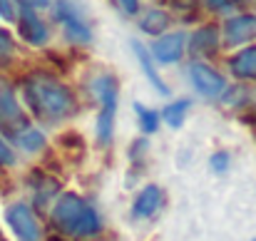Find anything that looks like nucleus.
Instances as JSON below:
<instances>
[{
	"label": "nucleus",
	"instance_id": "1",
	"mask_svg": "<svg viewBox=\"0 0 256 241\" xmlns=\"http://www.w3.org/2000/svg\"><path fill=\"white\" fill-rule=\"evenodd\" d=\"M22 94L32 110L35 117L45 120V122H58L72 114L75 110V97L72 92L62 84L60 80L45 75V72H35L22 82Z\"/></svg>",
	"mask_w": 256,
	"mask_h": 241
},
{
	"label": "nucleus",
	"instance_id": "2",
	"mask_svg": "<svg viewBox=\"0 0 256 241\" xmlns=\"http://www.w3.org/2000/svg\"><path fill=\"white\" fill-rule=\"evenodd\" d=\"M52 222L70 236H92L100 232L97 212L78 194H62L52 206Z\"/></svg>",
	"mask_w": 256,
	"mask_h": 241
},
{
	"label": "nucleus",
	"instance_id": "3",
	"mask_svg": "<svg viewBox=\"0 0 256 241\" xmlns=\"http://www.w3.org/2000/svg\"><path fill=\"white\" fill-rule=\"evenodd\" d=\"M102 110H100V120H97V140L100 144H107L112 140V127H114V114H117V80L112 75H102L92 82Z\"/></svg>",
	"mask_w": 256,
	"mask_h": 241
},
{
	"label": "nucleus",
	"instance_id": "4",
	"mask_svg": "<svg viewBox=\"0 0 256 241\" xmlns=\"http://www.w3.org/2000/svg\"><path fill=\"white\" fill-rule=\"evenodd\" d=\"M55 15L60 20V25L65 28V35L72 40V42H90L92 40V30L82 20L80 10L70 2V0H58L55 2Z\"/></svg>",
	"mask_w": 256,
	"mask_h": 241
},
{
	"label": "nucleus",
	"instance_id": "5",
	"mask_svg": "<svg viewBox=\"0 0 256 241\" xmlns=\"http://www.w3.org/2000/svg\"><path fill=\"white\" fill-rule=\"evenodd\" d=\"M5 216H8L10 229L15 232V236L20 241H40V236H42L40 222L28 204H12Z\"/></svg>",
	"mask_w": 256,
	"mask_h": 241
},
{
	"label": "nucleus",
	"instance_id": "6",
	"mask_svg": "<svg viewBox=\"0 0 256 241\" xmlns=\"http://www.w3.org/2000/svg\"><path fill=\"white\" fill-rule=\"evenodd\" d=\"M18 25H20V35L30 42V45H45L48 42V28L40 20V15L35 12L32 2L28 0H18Z\"/></svg>",
	"mask_w": 256,
	"mask_h": 241
},
{
	"label": "nucleus",
	"instance_id": "7",
	"mask_svg": "<svg viewBox=\"0 0 256 241\" xmlns=\"http://www.w3.org/2000/svg\"><path fill=\"white\" fill-rule=\"evenodd\" d=\"M0 127L8 130L10 134H15V132H20L22 127H28L25 114H22V110L18 107V100H15L10 84L2 80H0Z\"/></svg>",
	"mask_w": 256,
	"mask_h": 241
},
{
	"label": "nucleus",
	"instance_id": "8",
	"mask_svg": "<svg viewBox=\"0 0 256 241\" xmlns=\"http://www.w3.org/2000/svg\"><path fill=\"white\" fill-rule=\"evenodd\" d=\"M189 78L194 82V87H196L202 94H206V97H216V94H222L224 87H226L224 78H222L216 70H212L209 65H204V62H192V65H189Z\"/></svg>",
	"mask_w": 256,
	"mask_h": 241
},
{
	"label": "nucleus",
	"instance_id": "9",
	"mask_svg": "<svg viewBox=\"0 0 256 241\" xmlns=\"http://www.w3.org/2000/svg\"><path fill=\"white\" fill-rule=\"evenodd\" d=\"M224 38L229 45H242L256 40V15H236L229 18L224 25Z\"/></svg>",
	"mask_w": 256,
	"mask_h": 241
},
{
	"label": "nucleus",
	"instance_id": "10",
	"mask_svg": "<svg viewBox=\"0 0 256 241\" xmlns=\"http://www.w3.org/2000/svg\"><path fill=\"white\" fill-rule=\"evenodd\" d=\"M184 52V32H170L152 42L150 55H154L160 62H176Z\"/></svg>",
	"mask_w": 256,
	"mask_h": 241
},
{
	"label": "nucleus",
	"instance_id": "11",
	"mask_svg": "<svg viewBox=\"0 0 256 241\" xmlns=\"http://www.w3.org/2000/svg\"><path fill=\"white\" fill-rule=\"evenodd\" d=\"M219 48V30L214 25H204L199 28L192 40H189V52L196 55V58H206V55H214Z\"/></svg>",
	"mask_w": 256,
	"mask_h": 241
},
{
	"label": "nucleus",
	"instance_id": "12",
	"mask_svg": "<svg viewBox=\"0 0 256 241\" xmlns=\"http://www.w3.org/2000/svg\"><path fill=\"white\" fill-rule=\"evenodd\" d=\"M160 204H162V189L154 186V184H150V186H144V189L140 192V196L134 199L132 214H134L137 219H142V216H152V214L157 212Z\"/></svg>",
	"mask_w": 256,
	"mask_h": 241
},
{
	"label": "nucleus",
	"instance_id": "13",
	"mask_svg": "<svg viewBox=\"0 0 256 241\" xmlns=\"http://www.w3.org/2000/svg\"><path fill=\"white\" fill-rule=\"evenodd\" d=\"M229 68H232V72H234L236 78H242V80H254L256 78V45L242 50L239 55H234V58L229 60Z\"/></svg>",
	"mask_w": 256,
	"mask_h": 241
},
{
	"label": "nucleus",
	"instance_id": "14",
	"mask_svg": "<svg viewBox=\"0 0 256 241\" xmlns=\"http://www.w3.org/2000/svg\"><path fill=\"white\" fill-rule=\"evenodd\" d=\"M132 50H134V55H137V60H140V65H142V70H144L147 80L152 82V87H154L157 92L167 94V84H164L162 78L157 75V70H154V65H152V55H150V50H147L142 42H137V40H132Z\"/></svg>",
	"mask_w": 256,
	"mask_h": 241
},
{
	"label": "nucleus",
	"instance_id": "15",
	"mask_svg": "<svg viewBox=\"0 0 256 241\" xmlns=\"http://www.w3.org/2000/svg\"><path fill=\"white\" fill-rule=\"evenodd\" d=\"M12 140H15L25 152H40V150L45 147V137H42V132H38V130H32V127H22L20 132L12 134Z\"/></svg>",
	"mask_w": 256,
	"mask_h": 241
},
{
	"label": "nucleus",
	"instance_id": "16",
	"mask_svg": "<svg viewBox=\"0 0 256 241\" xmlns=\"http://www.w3.org/2000/svg\"><path fill=\"white\" fill-rule=\"evenodd\" d=\"M167 25H170V15H167L164 10H150V12L142 18V22H140V28H142L144 32H150V35L164 32Z\"/></svg>",
	"mask_w": 256,
	"mask_h": 241
},
{
	"label": "nucleus",
	"instance_id": "17",
	"mask_svg": "<svg viewBox=\"0 0 256 241\" xmlns=\"http://www.w3.org/2000/svg\"><path fill=\"white\" fill-rule=\"evenodd\" d=\"M192 107V100H176L164 107V120L170 122V127H182L184 124V117H186V110Z\"/></svg>",
	"mask_w": 256,
	"mask_h": 241
},
{
	"label": "nucleus",
	"instance_id": "18",
	"mask_svg": "<svg viewBox=\"0 0 256 241\" xmlns=\"http://www.w3.org/2000/svg\"><path fill=\"white\" fill-rule=\"evenodd\" d=\"M134 110H137V114H140V124H142V132L144 134H152V132H157V124H160V114L154 112V110H147L144 104H134Z\"/></svg>",
	"mask_w": 256,
	"mask_h": 241
},
{
	"label": "nucleus",
	"instance_id": "19",
	"mask_svg": "<svg viewBox=\"0 0 256 241\" xmlns=\"http://www.w3.org/2000/svg\"><path fill=\"white\" fill-rule=\"evenodd\" d=\"M15 15H18L15 0H0V18L10 22V20H15Z\"/></svg>",
	"mask_w": 256,
	"mask_h": 241
},
{
	"label": "nucleus",
	"instance_id": "20",
	"mask_svg": "<svg viewBox=\"0 0 256 241\" xmlns=\"http://www.w3.org/2000/svg\"><path fill=\"white\" fill-rule=\"evenodd\" d=\"M229 162H232V157H229L226 152H216V154H212L209 164H212V169H214V172H224V169L229 166Z\"/></svg>",
	"mask_w": 256,
	"mask_h": 241
},
{
	"label": "nucleus",
	"instance_id": "21",
	"mask_svg": "<svg viewBox=\"0 0 256 241\" xmlns=\"http://www.w3.org/2000/svg\"><path fill=\"white\" fill-rule=\"evenodd\" d=\"M12 52V40H10V35L0 28V58H8Z\"/></svg>",
	"mask_w": 256,
	"mask_h": 241
},
{
	"label": "nucleus",
	"instance_id": "22",
	"mask_svg": "<svg viewBox=\"0 0 256 241\" xmlns=\"http://www.w3.org/2000/svg\"><path fill=\"white\" fill-rule=\"evenodd\" d=\"M206 5L212 8V10H219V12H229L236 2L234 0H206Z\"/></svg>",
	"mask_w": 256,
	"mask_h": 241
},
{
	"label": "nucleus",
	"instance_id": "23",
	"mask_svg": "<svg viewBox=\"0 0 256 241\" xmlns=\"http://www.w3.org/2000/svg\"><path fill=\"white\" fill-rule=\"evenodd\" d=\"M15 157H12V152H10V147L2 142V137H0V166H5V164H12Z\"/></svg>",
	"mask_w": 256,
	"mask_h": 241
},
{
	"label": "nucleus",
	"instance_id": "24",
	"mask_svg": "<svg viewBox=\"0 0 256 241\" xmlns=\"http://www.w3.org/2000/svg\"><path fill=\"white\" fill-rule=\"evenodd\" d=\"M122 2V8L132 15V12H137V8H140V0H120Z\"/></svg>",
	"mask_w": 256,
	"mask_h": 241
},
{
	"label": "nucleus",
	"instance_id": "25",
	"mask_svg": "<svg viewBox=\"0 0 256 241\" xmlns=\"http://www.w3.org/2000/svg\"><path fill=\"white\" fill-rule=\"evenodd\" d=\"M172 5L179 10H189V8H194V0H172Z\"/></svg>",
	"mask_w": 256,
	"mask_h": 241
},
{
	"label": "nucleus",
	"instance_id": "26",
	"mask_svg": "<svg viewBox=\"0 0 256 241\" xmlns=\"http://www.w3.org/2000/svg\"><path fill=\"white\" fill-rule=\"evenodd\" d=\"M28 2H32V5H40V8H45V5H50V0H28Z\"/></svg>",
	"mask_w": 256,
	"mask_h": 241
},
{
	"label": "nucleus",
	"instance_id": "27",
	"mask_svg": "<svg viewBox=\"0 0 256 241\" xmlns=\"http://www.w3.org/2000/svg\"><path fill=\"white\" fill-rule=\"evenodd\" d=\"M254 241H256V239H254Z\"/></svg>",
	"mask_w": 256,
	"mask_h": 241
}]
</instances>
